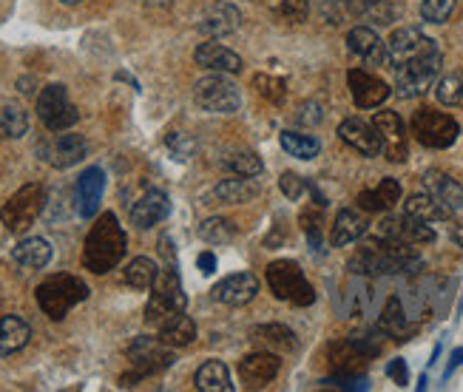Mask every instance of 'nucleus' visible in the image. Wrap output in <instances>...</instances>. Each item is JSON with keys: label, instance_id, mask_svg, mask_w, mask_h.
<instances>
[{"label": "nucleus", "instance_id": "f257e3e1", "mask_svg": "<svg viewBox=\"0 0 463 392\" xmlns=\"http://www.w3.org/2000/svg\"><path fill=\"white\" fill-rule=\"evenodd\" d=\"M126 251H128V236L123 231V225H119V219L111 211H106L91 225V231L86 236L83 267L97 276H103L123 262Z\"/></svg>", "mask_w": 463, "mask_h": 392}, {"label": "nucleus", "instance_id": "f03ea898", "mask_svg": "<svg viewBox=\"0 0 463 392\" xmlns=\"http://www.w3.org/2000/svg\"><path fill=\"white\" fill-rule=\"evenodd\" d=\"M34 299H37L40 311H43L52 321H63L74 304L89 299V284L80 276L57 273V276H49L37 284Z\"/></svg>", "mask_w": 463, "mask_h": 392}, {"label": "nucleus", "instance_id": "7ed1b4c3", "mask_svg": "<svg viewBox=\"0 0 463 392\" xmlns=\"http://www.w3.org/2000/svg\"><path fill=\"white\" fill-rule=\"evenodd\" d=\"M440 63H444V54H440L438 43L424 49L420 54L404 60V63H395V89L404 100L420 97L432 89V82L440 74Z\"/></svg>", "mask_w": 463, "mask_h": 392}, {"label": "nucleus", "instance_id": "20e7f679", "mask_svg": "<svg viewBox=\"0 0 463 392\" xmlns=\"http://www.w3.org/2000/svg\"><path fill=\"white\" fill-rule=\"evenodd\" d=\"M265 279H268L270 293L279 301H288V304H296V307H310L316 301L313 284L307 282L305 271H301V264L293 262V259L270 262Z\"/></svg>", "mask_w": 463, "mask_h": 392}, {"label": "nucleus", "instance_id": "39448f33", "mask_svg": "<svg viewBox=\"0 0 463 392\" xmlns=\"http://www.w3.org/2000/svg\"><path fill=\"white\" fill-rule=\"evenodd\" d=\"M410 129L415 134V139L420 142L424 148L432 151H444L449 146H455L458 137H460V126L458 120L447 111H435L430 106L418 109L410 120Z\"/></svg>", "mask_w": 463, "mask_h": 392}, {"label": "nucleus", "instance_id": "423d86ee", "mask_svg": "<svg viewBox=\"0 0 463 392\" xmlns=\"http://www.w3.org/2000/svg\"><path fill=\"white\" fill-rule=\"evenodd\" d=\"M43 205H46L43 185L26 182L24 188H17L4 208H0V222H4V228L9 234H26L37 222L40 211H43Z\"/></svg>", "mask_w": 463, "mask_h": 392}, {"label": "nucleus", "instance_id": "0eeeda50", "mask_svg": "<svg viewBox=\"0 0 463 392\" xmlns=\"http://www.w3.org/2000/svg\"><path fill=\"white\" fill-rule=\"evenodd\" d=\"M194 102H196V109L205 114H233L241 106V89L228 74L216 72V74L196 80Z\"/></svg>", "mask_w": 463, "mask_h": 392}, {"label": "nucleus", "instance_id": "6e6552de", "mask_svg": "<svg viewBox=\"0 0 463 392\" xmlns=\"http://www.w3.org/2000/svg\"><path fill=\"white\" fill-rule=\"evenodd\" d=\"M171 349L174 347H168L163 339H148V336L134 339L131 347H128V361L134 367V373L119 378V387H134L139 378L168 369L174 364V353H171Z\"/></svg>", "mask_w": 463, "mask_h": 392}, {"label": "nucleus", "instance_id": "1a4fd4ad", "mask_svg": "<svg viewBox=\"0 0 463 392\" xmlns=\"http://www.w3.org/2000/svg\"><path fill=\"white\" fill-rule=\"evenodd\" d=\"M37 120L49 131H69L77 126L80 111L69 97V89L63 82H52L37 94Z\"/></svg>", "mask_w": 463, "mask_h": 392}, {"label": "nucleus", "instance_id": "9d476101", "mask_svg": "<svg viewBox=\"0 0 463 392\" xmlns=\"http://www.w3.org/2000/svg\"><path fill=\"white\" fill-rule=\"evenodd\" d=\"M185 307H188V296L183 291V284H179L176 271L159 273V279L151 287V299L146 304V321L154 324V327H159L168 316L183 313Z\"/></svg>", "mask_w": 463, "mask_h": 392}, {"label": "nucleus", "instance_id": "9b49d317", "mask_svg": "<svg viewBox=\"0 0 463 392\" xmlns=\"http://www.w3.org/2000/svg\"><path fill=\"white\" fill-rule=\"evenodd\" d=\"M89 154V142L83 134H71V131H54L49 142L40 146V157H43L52 168H71V165L83 162Z\"/></svg>", "mask_w": 463, "mask_h": 392}, {"label": "nucleus", "instance_id": "f8f14e48", "mask_svg": "<svg viewBox=\"0 0 463 392\" xmlns=\"http://www.w3.org/2000/svg\"><path fill=\"white\" fill-rule=\"evenodd\" d=\"M106 194V171L99 165H91L77 177L74 185V211L83 219H94L99 214V202Z\"/></svg>", "mask_w": 463, "mask_h": 392}, {"label": "nucleus", "instance_id": "ddd939ff", "mask_svg": "<svg viewBox=\"0 0 463 392\" xmlns=\"http://www.w3.org/2000/svg\"><path fill=\"white\" fill-rule=\"evenodd\" d=\"M338 137L345 139L353 151H358L361 157H381L384 154V139H381L378 129L361 117H347L345 122H341Z\"/></svg>", "mask_w": 463, "mask_h": 392}, {"label": "nucleus", "instance_id": "4468645a", "mask_svg": "<svg viewBox=\"0 0 463 392\" xmlns=\"http://www.w3.org/2000/svg\"><path fill=\"white\" fill-rule=\"evenodd\" d=\"M347 86H350L353 102L358 109H378V106H384L387 97L392 94L384 80L364 72V69H350Z\"/></svg>", "mask_w": 463, "mask_h": 392}, {"label": "nucleus", "instance_id": "2eb2a0df", "mask_svg": "<svg viewBox=\"0 0 463 392\" xmlns=\"http://www.w3.org/2000/svg\"><path fill=\"white\" fill-rule=\"evenodd\" d=\"M373 126L378 129L381 139H384V154L390 162H404L410 157L407 148V126L395 111H378L373 117Z\"/></svg>", "mask_w": 463, "mask_h": 392}, {"label": "nucleus", "instance_id": "dca6fc26", "mask_svg": "<svg viewBox=\"0 0 463 392\" xmlns=\"http://www.w3.org/2000/svg\"><path fill=\"white\" fill-rule=\"evenodd\" d=\"M259 293V279L248 271L241 273H233V276H225L222 282L213 284L211 296L219 301V304H228V307H241V304H250Z\"/></svg>", "mask_w": 463, "mask_h": 392}, {"label": "nucleus", "instance_id": "f3484780", "mask_svg": "<svg viewBox=\"0 0 463 392\" xmlns=\"http://www.w3.org/2000/svg\"><path fill=\"white\" fill-rule=\"evenodd\" d=\"M347 46L355 57H361L370 66H390V49L370 26H355L347 32Z\"/></svg>", "mask_w": 463, "mask_h": 392}, {"label": "nucleus", "instance_id": "a211bd4d", "mask_svg": "<svg viewBox=\"0 0 463 392\" xmlns=\"http://www.w3.org/2000/svg\"><path fill=\"white\" fill-rule=\"evenodd\" d=\"M168 214H171L168 194L151 188V191H146L143 196L134 202L131 225H134V228H139V231H148V228H154V225H159L163 219H168Z\"/></svg>", "mask_w": 463, "mask_h": 392}, {"label": "nucleus", "instance_id": "6ab92c4d", "mask_svg": "<svg viewBox=\"0 0 463 392\" xmlns=\"http://www.w3.org/2000/svg\"><path fill=\"white\" fill-rule=\"evenodd\" d=\"M281 369V359L273 349H256V353L245 356L239 361V376L250 387H265L270 384Z\"/></svg>", "mask_w": 463, "mask_h": 392}, {"label": "nucleus", "instance_id": "aec40b11", "mask_svg": "<svg viewBox=\"0 0 463 392\" xmlns=\"http://www.w3.org/2000/svg\"><path fill=\"white\" fill-rule=\"evenodd\" d=\"M239 26H241V12L233 4H225V0H219V4H211L203 14H199V24H196L199 32L211 34V37L233 34Z\"/></svg>", "mask_w": 463, "mask_h": 392}, {"label": "nucleus", "instance_id": "412c9836", "mask_svg": "<svg viewBox=\"0 0 463 392\" xmlns=\"http://www.w3.org/2000/svg\"><path fill=\"white\" fill-rule=\"evenodd\" d=\"M435 43L432 37H427L420 29H415V26H401V29H395L392 34H390V40H387V49H390V66H395V63H404V60H410V57H415V54H420L424 49H430Z\"/></svg>", "mask_w": 463, "mask_h": 392}, {"label": "nucleus", "instance_id": "4be33fe9", "mask_svg": "<svg viewBox=\"0 0 463 392\" xmlns=\"http://www.w3.org/2000/svg\"><path fill=\"white\" fill-rule=\"evenodd\" d=\"M194 60H196V66L211 69V72H222V74H239L241 69H245V60H241L236 52H231L228 46L213 43V40L199 46L194 52Z\"/></svg>", "mask_w": 463, "mask_h": 392}, {"label": "nucleus", "instance_id": "5701e85b", "mask_svg": "<svg viewBox=\"0 0 463 392\" xmlns=\"http://www.w3.org/2000/svg\"><path fill=\"white\" fill-rule=\"evenodd\" d=\"M355 202L364 214H384V211L395 208V202H401V182L392 177L381 179L375 188L361 191Z\"/></svg>", "mask_w": 463, "mask_h": 392}, {"label": "nucleus", "instance_id": "b1692460", "mask_svg": "<svg viewBox=\"0 0 463 392\" xmlns=\"http://www.w3.org/2000/svg\"><path fill=\"white\" fill-rule=\"evenodd\" d=\"M424 185L427 191L444 205L449 214H460L463 211V185L458 179H452L449 174H440V171H427L424 174Z\"/></svg>", "mask_w": 463, "mask_h": 392}, {"label": "nucleus", "instance_id": "393cba45", "mask_svg": "<svg viewBox=\"0 0 463 392\" xmlns=\"http://www.w3.org/2000/svg\"><path fill=\"white\" fill-rule=\"evenodd\" d=\"M367 216L353 208H345V211H338L335 219H333V228H330V244L333 247H345V244H353L355 239H361L367 234Z\"/></svg>", "mask_w": 463, "mask_h": 392}, {"label": "nucleus", "instance_id": "a878e982", "mask_svg": "<svg viewBox=\"0 0 463 392\" xmlns=\"http://www.w3.org/2000/svg\"><path fill=\"white\" fill-rule=\"evenodd\" d=\"M250 339L259 341L265 349H273V353H296L298 349V339L288 324H256L250 330Z\"/></svg>", "mask_w": 463, "mask_h": 392}, {"label": "nucleus", "instance_id": "bb28decb", "mask_svg": "<svg viewBox=\"0 0 463 392\" xmlns=\"http://www.w3.org/2000/svg\"><path fill=\"white\" fill-rule=\"evenodd\" d=\"M259 185L248 177H233V179H225L213 185L211 191V199L213 202H222V205H245V202H253L259 196Z\"/></svg>", "mask_w": 463, "mask_h": 392}, {"label": "nucleus", "instance_id": "cd10ccee", "mask_svg": "<svg viewBox=\"0 0 463 392\" xmlns=\"http://www.w3.org/2000/svg\"><path fill=\"white\" fill-rule=\"evenodd\" d=\"M12 259L14 264L26 267V271H40V267H46L52 262V244L40 236H29L12 247Z\"/></svg>", "mask_w": 463, "mask_h": 392}, {"label": "nucleus", "instance_id": "c85d7f7f", "mask_svg": "<svg viewBox=\"0 0 463 392\" xmlns=\"http://www.w3.org/2000/svg\"><path fill=\"white\" fill-rule=\"evenodd\" d=\"M32 339V327L24 316H4L0 319V356L20 353Z\"/></svg>", "mask_w": 463, "mask_h": 392}, {"label": "nucleus", "instance_id": "c756f323", "mask_svg": "<svg viewBox=\"0 0 463 392\" xmlns=\"http://www.w3.org/2000/svg\"><path fill=\"white\" fill-rule=\"evenodd\" d=\"M156 330H159V339H163V341H165L168 347H174V349H176V347H188V344L196 339V321H194L191 316H185V311L168 316Z\"/></svg>", "mask_w": 463, "mask_h": 392}, {"label": "nucleus", "instance_id": "7c9ffc66", "mask_svg": "<svg viewBox=\"0 0 463 392\" xmlns=\"http://www.w3.org/2000/svg\"><path fill=\"white\" fill-rule=\"evenodd\" d=\"M194 384H196V389H203V392H233L231 369L225 367V361H216V359L205 361L203 367L196 369Z\"/></svg>", "mask_w": 463, "mask_h": 392}, {"label": "nucleus", "instance_id": "2f4dec72", "mask_svg": "<svg viewBox=\"0 0 463 392\" xmlns=\"http://www.w3.org/2000/svg\"><path fill=\"white\" fill-rule=\"evenodd\" d=\"M404 216L420 219V222H444V219H449L452 214L427 191V194H412V196L404 202Z\"/></svg>", "mask_w": 463, "mask_h": 392}, {"label": "nucleus", "instance_id": "473e14b6", "mask_svg": "<svg viewBox=\"0 0 463 392\" xmlns=\"http://www.w3.org/2000/svg\"><path fill=\"white\" fill-rule=\"evenodd\" d=\"M370 359L361 353L353 339H341L330 344V364L335 367V373H358Z\"/></svg>", "mask_w": 463, "mask_h": 392}, {"label": "nucleus", "instance_id": "72a5a7b5", "mask_svg": "<svg viewBox=\"0 0 463 392\" xmlns=\"http://www.w3.org/2000/svg\"><path fill=\"white\" fill-rule=\"evenodd\" d=\"M378 327H381V333L392 336L395 341H404V339L412 333V324H410V319H407V313H404V307H401V301H398L395 296L384 304V311H381Z\"/></svg>", "mask_w": 463, "mask_h": 392}, {"label": "nucleus", "instance_id": "f704fd0d", "mask_svg": "<svg viewBox=\"0 0 463 392\" xmlns=\"http://www.w3.org/2000/svg\"><path fill=\"white\" fill-rule=\"evenodd\" d=\"M159 273H163V271H159V264H156L154 259H148V256H137V259L128 262L123 279H126L128 287H134V291H151L154 282L159 279Z\"/></svg>", "mask_w": 463, "mask_h": 392}, {"label": "nucleus", "instance_id": "c9c22d12", "mask_svg": "<svg viewBox=\"0 0 463 392\" xmlns=\"http://www.w3.org/2000/svg\"><path fill=\"white\" fill-rule=\"evenodd\" d=\"M279 142H281V148L288 151V157H296V159H316L321 154V142L313 134L281 131Z\"/></svg>", "mask_w": 463, "mask_h": 392}, {"label": "nucleus", "instance_id": "e433bc0d", "mask_svg": "<svg viewBox=\"0 0 463 392\" xmlns=\"http://www.w3.org/2000/svg\"><path fill=\"white\" fill-rule=\"evenodd\" d=\"M219 165H222L225 171H231L233 177H248V179H253V177H259L261 171H265V162H261V157L256 151H248V148H239V151L228 154Z\"/></svg>", "mask_w": 463, "mask_h": 392}, {"label": "nucleus", "instance_id": "4c0bfd02", "mask_svg": "<svg viewBox=\"0 0 463 392\" xmlns=\"http://www.w3.org/2000/svg\"><path fill=\"white\" fill-rule=\"evenodd\" d=\"M199 239L208 242V244H228L236 239L239 228H236V222L228 219V216H208L203 225L196 228Z\"/></svg>", "mask_w": 463, "mask_h": 392}, {"label": "nucleus", "instance_id": "58836bf2", "mask_svg": "<svg viewBox=\"0 0 463 392\" xmlns=\"http://www.w3.org/2000/svg\"><path fill=\"white\" fill-rule=\"evenodd\" d=\"M29 131V114L17 106V102H6L0 109V137L4 139H20Z\"/></svg>", "mask_w": 463, "mask_h": 392}, {"label": "nucleus", "instance_id": "ea45409f", "mask_svg": "<svg viewBox=\"0 0 463 392\" xmlns=\"http://www.w3.org/2000/svg\"><path fill=\"white\" fill-rule=\"evenodd\" d=\"M435 97H438L440 106H447V109L463 106V77L460 74L440 77L438 86H435Z\"/></svg>", "mask_w": 463, "mask_h": 392}, {"label": "nucleus", "instance_id": "a19ab883", "mask_svg": "<svg viewBox=\"0 0 463 392\" xmlns=\"http://www.w3.org/2000/svg\"><path fill=\"white\" fill-rule=\"evenodd\" d=\"M253 89H256L259 97L276 102V106H281L285 97H288V82L281 77H273V74H256L253 77Z\"/></svg>", "mask_w": 463, "mask_h": 392}, {"label": "nucleus", "instance_id": "79ce46f5", "mask_svg": "<svg viewBox=\"0 0 463 392\" xmlns=\"http://www.w3.org/2000/svg\"><path fill=\"white\" fill-rule=\"evenodd\" d=\"M458 0H420V17L427 24H447Z\"/></svg>", "mask_w": 463, "mask_h": 392}, {"label": "nucleus", "instance_id": "37998d69", "mask_svg": "<svg viewBox=\"0 0 463 392\" xmlns=\"http://www.w3.org/2000/svg\"><path fill=\"white\" fill-rule=\"evenodd\" d=\"M404 236H407V242H412V244H432L438 234H435V228H432V222H420V219L404 216Z\"/></svg>", "mask_w": 463, "mask_h": 392}, {"label": "nucleus", "instance_id": "c03bdc74", "mask_svg": "<svg viewBox=\"0 0 463 392\" xmlns=\"http://www.w3.org/2000/svg\"><path fill=\"white\" fill-rule=\"evenodd\" d=\"M279 188H281V194H285L290 202H298L301 196L307 194L310 185H307V179H301L298 174H293V171H285V174L279 177Z\"/></svg>", "mask_w": 463, "mask_h": 392}, {"label": "nucleus", "instance_id": "a18cd8bd", "mask_svg": "<svg viewBox=\"0 0 463 392\" xmlns=\"http://www.w3.org/2000/svg\"><path fill=\"white\" fill-rule=\"evenodd\" d=\"M279 14L288 20V24H305L310 14V4L307 0H281Z\"/></svg>", "mask_w": 463, "mask_h": 392}, {"label": "nucleus", "instance_id": "49530a36", "mask_svg": "<svg viewBox=\"0 0 463 392\" xmlns=\"http://www.w3.org/2000/svg\"><path fill=\"white\" fill-rule=\"evenodd\" d=\"M298 222H301V228H305L307 239L313 244H318V234H321V205L318 208H305L298 214Z\"/></svg>", "mask_w": 463, "mask_h": 392}, {"label": "nucleus", "instance_id": "de8ad7c7", "mask_svg": "<svg viewBox=\"0 0 463 392\" xmlns=\"http://www.w3.org/2000/svg\"><path fill=\"white\" fill-rule=\"evenodd\" d=\"M325 384L327 387H335V389H367V378L358 376V373H335Z\"/></svg>", "mask_w": 463, "mask_h": 392}, {"label": "nucleus", "instance_id": "09e8293b", "mask_svg": "<svg viewBox=\"0 0 463 392\" xmlns=\"http://www.w3.org/2000/svg\"><path fill=\"white\" fill-rule=\"evenodd\" d=\"M168 148L179 157V159H188L194 151H196V142L191 139V137H185V134H179V131H174V134H168Z\"/></svg>", "mask_w": 463, "mask_h": 392}, {"label": "nucleus", "instance_id": "8fccbe9b", "mask_svg": "<svg viewBox=\"0 0 463 392\" xmlns=\"http://www.w3.org/2000/svg\"><path fill=\"white\" fill-rule=\"evenodd\" d=\"M296 120L301 122V126H318V122H321V106H318V102H305V106L298 109Z\"/></svg>", "mask_w": 463, "mask_h": 392}, {"label": "nucleus", "instance_id": "3c124183", "mask_svg": "<svg viewBox=\"0 0 463 392\" xmlns=\"http://www.w3.org/2000/svg\"><path fill=\"white\" fill-rule=\"evenodd\" d=\"M381 4H384V0H350L353 12H358V14H373V12H378Z\"/></svg>", "mask_w": 463, "mask_h": 392}, {"label": "nucleus", "instance_id": "603ef678", "mask_svg": "<svg viewBox=\"0 0 463 392\" xmlns=\"http://www.w3.org/2000/svg\"><path fill=\"white\" fill-rule=\"evenodd\" d=\"M387 373H390V376L395 378V384H401V387L407 384V364L401 361V359H395V361L390 364V369H387Z\"/></svg>", "mask_w": 463, "mask_h": 392}, {"label": "nucleus", "instance_id": "864d4df0", "mask_svg": "<svg viewBox=\"0 0 463 392\" xmlns=\"http://www.w3.org/2000/svg\"><path fill=\"white\" fill-rule=\"evenodd\" d=\"M199 267H203V273H205V276H211V273L216 271V259H213V253H203V256H199Z\"/></svg>", "mask_w": 463, "mask_h": 392}, {"label": "nucleus", "instance_id": "5fc2aeb1", "mask_svg": "<svg viewBox=\"0 0 463 392\" xmlns=\"http://www.w3.org/2000/svg\"><path fill=\"white\" fill-rule=\"evenodd\" d=\"M449 236H452V242L458 244V247H463V219H458L452 228H449Z\"/></svg>", "mask_w": 463, "mask_h": 392}, {"label": "nucleus", "instance_id": "6e6d98bb", "mask_svg": "<svg viewBox=\"0 0 463 392\" xmlns=\"http://www.w3.org/2000/svg\"><path fill=\"white\" fill-rule=\"evenodd\" d=\"M146 6H151V9H168L174 0H143Z\"/></svg>", "mask_w": 463, "mask_h": 392}, {"label": "nucleus", "instance_id": "4d7b16f0", "mask_svg": "<svg viewBox=\"0 0 463 392\" xmlns=\"http://www.w3.org/2000/svg\"><path fill=\"white\" fill-rule=\"evenodd\" d=\"M63 6H77V4H83V0H60Z\"/></svg>", "mask_w": 463, "mask_h": 392}]
</instances>
